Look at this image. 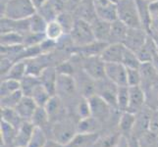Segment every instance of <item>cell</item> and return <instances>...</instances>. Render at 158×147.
Returning <instances> with one entry per match:
<instances>
[{
	"mask_svg": "<svg viewBox=\"0 0 158 147\" xmlns=\"http://www.w3.org/2000/svg\"><path fill=\"white\" fill-rule=\"evenodd\" d=\"M73 13L76 18L92 23L97 18L94 0H81Z\"/></svg>",
	"mask_w": 158,
	"mask_h": 147,
	"instance_id": "cell-13",
	"label": "cell"
},
{
	"mask_svg": "<svg viewBox=\"0 0 158 147\" xmlns=\"http://www.w3.org/2000/svg\"><path fill=\"white\" fill-rule=\"evenodd\" d=\"M145 105L152 111H158V84L144 90Z\"/></svg>",
	"mask_w": 158,
	"mask_h": 147,
	"instance_id": "cell-42",
	"label": "cell"
},
{
	"mask_svg": "<svg viewBox=\"0 0 158 147\" xmlns=\"http://www.w3.org/2000/svg\"><path fill=\"white\" fill-rule=\"evenodd\" d=\"M0 44L1 46L24 45V35L15 31L4 32L0 36Z\"/></svg>",
	"mask_w": 158,
	"mask_h": 147,
	"instance_id": "cell-36",
	"label": "cell"
},
{
	"mask_svg": "<svg viewBox=\"0 0 158 147\" xmlns=\"http://www.w3.org/2000/svg\"><path fill=\"white\" fill-rule=\"evenodd\" d=\"M156 51L157 50H156L155 43L149 34L146 42L135 52V54H137L140 63H148V62H152Z\"/></svg>",
	"mask_w": 158,
	"mask_h": 147,
	"instance_id": "cell-28",
	"label": "cell"
},
{
	"mask_svg": "<svg viewBox=\"0 0 158 147\" xmlns=\"http://www.w3.org/2000/svg\"><path fill=\"white\" fill-rule=\"evenodd\" d=\"M77 80L73 76L58 74L56 83V94L62 100H72L75 99L78 93Z\"/></svg>",
	"mask_w": 158,
	"mask_h": 147,
	"instance_id": "cell-7",
	"label": "cell"
},
{
	"mask_svg": "<svg viewBox=\"0 0 158 147\" xmlns=\"http://www.w3.org/2000/svg\"><path fill=\"white\" fill-rule=\"evenodd\" d=\"M126 46L123 43H109L101 53V59L105 63H122Z\"/></svg>",
	"mask_w": 158,
	"mask_h": 147,
	"instance_id": "cell-15",
	"label": "cell"
},
{
	"mask_svg": "<svg viewBox=\"0 0 158 147\" xmlns=\"http://www.w3.org/2000/svg\"><path fill=\"white\" fill-rule=\"evenodd\" d=\"M150 1L151 0H135L141 26H143V29L145 30L148 34L151 32L152 25H153V19L151 17L149 8Z\"/></svg>",
	"mask_w": 158,
	"mask_h": 147,
	"instance_id": "cell-18",
	"label": "cell"
},
{
	"mask_svg": "<svg viewBox=\"0 0 158 147\" xmlns=\"http://www.w3.org/2000/svg\"><path fill=\"white\" fill-rule=\"evenodd\" d=\"M95 8H96L97 17L102 20H105L107 22L112 23V22L118 19L116 4H113L111 2L104 3V4L95 3Z\"/></svg>",
	"mask_w": 158,
	"mask_h": 147,
	"instance_id": "cell-27",
	"label": "cell"
},
{
	"mask_svg": "<svg viewBox=\"0 0 158 147\" xmlns=\"http://www.w3.org/2000/svg\"><path fill=\"white\" fill-rule=\"evenodd\" d=\"M56 20L59 22V24L61 25V27L63 28L65 35H69L73 29V26L76 21V17L73 12H71L69 10H64L61 13L58 14Z\"/></svg>",
	"mask_w": 158,
	"mask_h": 147,
	"instance_id": "cell-35",
	"label": "cell"
},
{
	"mask_svg": "<svg viewBox=\"0 0 158 147\" xmlns=\"http://www.w3.org/2000/svg\"><path fill=\"white\" fill-rule=\"evenodd\" d=\"M140 147H158V135L152 132H148L139 138Z\"/></svg>",
	"mask_w": 158,
	"mask_h": 147,
	"instance_id": "cell-48",
	"label": "cell"
},
{
	"mask_svg": "<svg viewBox=\"0 0 158 147\" xmlns=\"http://www.w3.org/2000/svg\"><path fill=\"white\" fill-rule=\"evenodd\" d=\"M64 35H65V32L63 31V28L61 27V25L59 24V22L57 20H53L51 22H48L46 30H45L46 39L58 42L62 39V36Z\"/></svg>",
	"mask_w": 158,
	"mask_h": 147,
	"instance_id": "cell-34",
	"label": "cell"
},
{
	"mask_svg": "<svg viewBox=\"0 0 158 147\" xmlns=\"http://www.w3.org/2000/svg\"><path fill=\"white\" fill-rule=\"evenodd\" d=\"M103 125L94 117L81 119L77 123V129L80 133H100Z\"/></svg>",
	"mask_w": 158,
	"mask_h": 147,
	"instance_id": "cell-24",
	"label": "cell"
},
{
	"mask_svg": "<svg viewBox=\"0 0 158 147\" xmlns=\"http://www.w3.org/2000/svg\"><path fill=\"white\" fill-rule=\"evenodd\" d=\"M129 97H130L129 86L128 85L118 86V91H117V110L118 111L120 112L127 111L128 105H129Z\"/></svg>",
	"mask_w": 158,
	"mask_h": 147,
	"instance_id": "cell-40",
	"label": "cell"
},
{
	"mask_svg": "<svg viewBox=\"0 0 158 147\" xmlns=\"http://www.w3.org/2000/svg\"><path fill=\"white\" fill-rule=\"evenodd\" d=\"M149 130L158 135V111H153V112H152V117H151V121H150Z\"/></svg>",
	"mask_w": 158,
	"mask_h": 147,
	"instance_id": "cell-52",
	"label": "cell"
},
{
	"mask_svg": "<svg viewBox=\"0 0 158 147\" xmlns=\"http://www.w3.org/2000/svg\"><path fill=\"white\" fill-rule=\"evenodd\" d=\"M31 122L34 124L35 127L37 128H41L45 130V132L48 133L50 132V128H51V121L49 119V116L45 110L44 107H37V109L35 110L34 116H32Z\"/></svg>",
	"mask_w": 158,
	"mask_h": 147,
	"instance_id": "cell-29",
	"label": "cell"
},
{
	"mask_svg": "<svg viewBox=\"0 0 158 147\" xmlns=\"http://www.w3.org/2000/svg\"><path fill=\"white\" fill-rule=\"evenodd\" d=\"M149 34L143 29H135L129 28L127 36L124 40L123 44L126 48L134 52H137L143 46L148 39Z\"/></svg>",
	"mask_w": 158,
	"mask_h": 147,
	"instance_id": "cell-10",
	"label": "cell"
},
{
	"mask_svg": "<svg viewBox=\"0 0 158 147\" xmlns=\"http://www.w3.org/2000/svg\"><path fill=\"white\" fill-rule=\"evenodd\" d=\"M129 105L127 111L137 114L145 106V92L140 85L129 86Z\"/></svg>",
	"mask_w": 158,
	"mask_h": 147,
	"instance_id": "cell-12",
	"label": "cell"
},
{
	"mask_svg": "<svg viewBox=\"0 0 158 147\" xmlns=\"http://www.w3.org/2000/svg\"><path fill=\"white\" fill-rule=\"evenodd\" d=\"M34 129H35L34 124L30 121H24L23 124L20 126V128L17 129V133H16V137L12 147L28 146Z\"/></svg>",
	"mask_w": 158,
	"mask_h": 147,
	"instance_id": "cell-23",
	"label": "cell"
},
{
	"mask_svg": "<svg viewBox=\"0 0 158 147\" xmlns=\"http://www.w3.org/2000/svg\"><path fill=\"white\" fill-rule=\"evenodd\" d=\"M21 90V81L11 79H2L0 85V96H6Z\"/></svg>",
	"mask_w": 158,
	"mask_h": 147,
	"instance_id": "cell-39",
	"label": "cell"
},
{
	"mask_svg": "<svg viewBox=\"0 0 158 147\" xmlns=\"http://www.w3.org/2000/svg\"><path fill=\"white\" fill-rule=\"evenodd\" d=\"M140 73L139 69H130L127 68V83L128 86L140 85Z\"/></svg>",
	"mask_w": 158,
	"mask_h": 147,
	"instance_id": "cell-49",
	"label": "cell"
},
{
	"mask_svg": "<svg viewBox=\"0 0 158 147\" xmlns=\"http://www.w3.org/2000/svg\"><path fill=\"white\" fill-rule=\"evenodd\" d=\"M100 137V133H80L66 145V147H94Z\"/></svg>",
	"mask_w": 158,
	"mask_h": 147,
	"instance_id": "cell-25",
	"label": "cell"
},
{
	"mask_svg": "<svg viewBox=\"0 0 158 147\" xmlns=\"http://www.w3.org/2000/svg\"><path fill=\"white\" fill-rule=\"evenodd\" d=\"M47 1V0H32V2L35 3V7L36 8H40L41 5H43L45 2Z\"/></svg>",
	"mask_w": 158,
	"mask_h": 147,
	"instance_id": "cell-58",
	"label": "cell"
},
{
	"mask_svg": "<svg viewBox=\"0 0 158 147\" xmlns=\"http://www.w3.org/2000/svg\"><path fill=\"white\" fill-rule=\"evenodd\" d=\"M129 27L125 25L120 20H116L111 23V30L109 35V43H124V40L127 36Z\"/></svg>",
	"mask_w": 158,
	"mask_h": 147,
	"instance_id": "cell-26",
	"label": "cell"
},
{
	"mask_svg": "<svg viewBox=\"0 0 158 147\" xmlns=\"http://www.w3.org/2000/svg\"><path fill=\"white\" fill-rule=\"evenodd\" d=\"M128 145H129V147H140L139 142V138L134 137H130L128 138Z\"/></svg>",
	"mask_w": 158,
	"mask_h": 147,
	"instance_id": "cell-54",
	"label": "cell"
},
{
	"mask_svg": "<svg viewBox=\"0 0 158 147\" xmlns=\"http://www.w3.org/2000/svg\"><path fill=\"white\" fill-rule=\"evenodd\" d=\"M108 43L101 41H94L84 46H73L72 52L80 55L81 57H89V56H98L101 55L102 51L107 46Z\"/></svg>",
	"mask_w": 158,
	"mask_h": 147,
	"instance_id": "cell-19",
	"label": "cell"
},
{
	"mask_svg": "<svg viewBox=\"0 0 158 147\" xmlns=\"http://www.w3.org/2000/svg\"><path fill=\"white\" fill-rule=\"evenodd\" d=\"M77 123L73 119L64 117L56 122L51 123L50 138L58 141L64 145H67L78 133Z\"/></svg>",
	"mask_w": 158,
	"mask_h": 147,
	"instance_id": "cell-2",
	"label": "cell"
},
{
	"mask_svg": "<svg viewBox=\"0 0 158 147\" xmlns=\"http://www.w3.org/2000/svg\"><path fill=\"white\" fill-rule=\"evenodd\" d=\"M52 95L47 91V89L40 84V85H37V88L34 90V92H32V94H31V97L35 101L37 106L44 107L45 104L47 103V101L49 100V98Z\"/></svg>",
	"mask_w": 158,
	"mask_h": 147,
	"instance_id": "cell-41",
	"label": "cell"
},
{
	"mask_svg": "<svg viewBox=\"0 0 158 147\" xmlns=\"http://www.w3.org/2000/svg\"><path fill=\"white\" fill-rule=\"evenodd\" d=\"M152 63H153L154 67L156 69V72L158 74V52L156 51V53L154 54V57H153V60H152Z\"/></svg>",
	"mask_w": 158,
	"mask_h": 147,
	"instance_id": "cell-57",
	"label": "cell"
},
{
	"mask_svg": "<svg viewBox=\"0 0 158 147\" xmlns=\"http://www.w3.org/2000/svg\"><path fill=\"white\" fill-rule=\"evenodd\" d=\"M23 96L24 94L22 90H18L14 93L3 96L0 99V106H1V108H16Z\"/></svg>",
	"mask_w": 158,
	"mask_h": 147,
	"instance_id": "cell-44",
	"label": "cell"
},
{
	"mask_svg": "<svg viewBox=\"0 0 158 147\" xmlns=\"http://www.w3.org/2000/svg\"><path fill=\"white\" fill-rule=\"evenodd\" d=\"M37 13H40L42 17L47 21V23L53 20H56L57 16L59 14L48 0L43 5H41L40 8H37Z\"/></svg>",
	"mask_w": 158,
	"mask_h": 147,
	"instance_id": "cell-46",
	"label": "cell"
},
{
	"mask_svg": "<svg viewBox=\"0 0 158 147\" xmlns=\"http://www.w3.org/2000/svg\"><path fill=\"white\" fill-rule=\"evenodd\" d=\"M28 73V66L26 61H17L13 64L9 72L2 79H11L16 80H22Z\"/></svg>",
	"mask_w": 158,
	"mask_h": 147,
	"instance_id": "cell-31",
	"label": "cell"
},
{
	"mask_svg": "<svg viewBox=\"0 0 158 147\" xmlns=\"http://www.w3.org/2000/svg\"><path fill=\"white\" fill-rule=\"evenodd\" d=\"M152 112L153 111H152L149 107L145 105L139 112L135 114V121L134 129H133V133L131 137L139 138L143 134L149 132Z\"/></svg>",
	"mask_w": 158,
	"mask_h": 147,
	"instance_id": "cell-9",
	"label": "cell"
},
{
	"mask_svg": "<svg viewBox=\"0 0 158 147\" xmlns=\"http://www.w3.org/2000/svg\"><path fill=\"white\" fill-rule=\"evenodd\" d=\"M88 99L90 106L91 116L100 121L103 126L108 122H110L111 118L113 117V114L118 111L109 105L103 98L97 94L90 96Z\"/></svg>",
	"mask_w": 158,
	"mask_h": 147,
	"instance_id": "cell-5",
	"label": "cell"
},
{
	"mask_svg": "<svg viewBox=\"0 0 158 147\" xmlns=\"http://www.w3.org/2000/svg\"><path fill=\"white\" fill-rule=\"evenodd\" d=\"M56 70L58 74L61 75H68V76H73L76 73L74 65L71 63L70 61H63L61 63H59L56 66Z\"/></svg>",
	"mask_w": 158,
	"mask_h": 147,
	"instance_id": "cell-50",
	"label": "cell"
},
{
	"mask_svg": "<svg viewBox=\"0 0 158 147\" xmlns=\"http://www.w3.org/2000/svg\"><path fill=\"white\" fill-rule=\"evenodd\" d=\"M73 46H84L95 41L91 24L85 20L76 18L73 29L69 34Z\"/></svg>",
	"mask_w": 158,
	"mask_h": 147,
	"instance_id": "cell-4",
	"label": "cell"
},
{
	"mask_svg": "<svg viewBox=\"0 0 158 147\" xmlns=\"http://www.w3.org/2000/svg\"><path fill=\"white\" fill-rule=\"evenodd\" d=\"M44 147H66V145L60 143V142H58V141L54 140L52 138H49L47 140V142H46Z\"/></svg>",
	"mask_w": 158,
	"mask_h": 147,
	"instance_id": "cell-53",
	"label": "cell"
},
{
	"mask_svg": "<svg viewBox=\"0 0 158 147\" xmlns=\"http://www.w3.org/2000/svg\"><path fill=\"white\" fill-rule=\"evenodd\" d=\"M14 63L15 62L12 59L1 56V78H3L4 76L9 72V70L13 66Z\"/></svg>",
	"mask_w": 158,
	"mask_h": 147,
	"instance_id": "cell-51",
	"label": "cell"
},
{
	"mask_svg": "<svg viewBox=\"0 0 158 147\" xmlns=\"http://www.w3.org/2000/svg\"><path fill=\"white\" fill-rule=\"evenodd\" d=\"M30 31L35 34H45L47 27V21L42 17L40 13H35L29 18Z\"/></svg>",
	"mask_w": 158,
	"mask_h": 147,
	"instance_id": "cell-37",
	"label": "cell"
},
{
	"mask_svg": "<svg viewBox=\"0 0 158 147\" xmlns=\"http://www.w3.org/2000/svg\"><path fill=\"white\" fill-rule=\"evenodd\" d=\"M49 137H48V134L44 129L35 127L28 147H44Z\"/></svg>",
	"mask_w": 158,
	"mask_h": 147,
	"instance_id": "cell-38",
	"label": "cell"
},
{
	"mask_svg": "<svg viewBox=\"0 0 158 147\" xmlns=\"http://www.w3.org/2000/svg\"><path fill=\"white\" fill-rule=\"evenodd\" d=\"M44 108L48 114V116H49L51 123L56 122L58 120L65 117L66 108L64 107L63 100L57 94L52 95L49 98V100L47 101Z\"/></svg>",
	"mask_w": 158,
	"mask_h": 147,
	"instance_id": "cell-16",
	"label": "cell"
},
{
	"mask_svg": "<svg viewBox=\"0 0 158 147\" xmlns=\"http://www.w3.org/2000/svg\"><path fill=\"white\" fill-rule=\"evenodd\" d=\"M1 120L17 129L24 122L15 108H1Z\"/></svg>",
	"mask_w": 158,
	"mask_h": 147,
	"instance_id": "cell-32",
	"label": "cell"
},
{
	"mask_svg": "<svg viewBox=\"0 0 158 147\" xmlns=\"http://www.w3.org/2000/svg\"><path fill=\"white\" fill-rule=\"evenodd\" d=\"M17 133V129H15L11 125L7 124L1 120L0 125V137H1V142L3 147H12L14 140Z\"/></svg>",
	"mask_w": 158,
	"mask_h": 147,
	"instance_id": "cell-30",
	"label": "cell"
},
{
	"mask_svg": "<svg viewBox=\"0 0 158 147\" xmlns=\"http://www.w3.org/2000/svg\"><path fill=\"white\" fill-rule=\"evenodd\" d=\"M37 12L32 0H7L3 7L2 17L11 20H28Z\"/></svg>",
	"mask_w": 158,
	"mask_h": 147,
	"instance_id": "cell-1",
	"label": "cell"
},
{
	"mask_svg": "<svg viewBox=\"0 0 158 147\" xmlns=\"http://www.w3.org/2000/svg\"><path fill=\"white\" fill-rule=\"evenodd\" d=\"M117 15L118 20L129 28L143 29L135 0H120L117 3Z\"/></svg>",
	"mask_w": 158,
	"mask_h": 147,
	"instance_id": "cell-3",
	"label": "cell"
},
{
	"mask_svg": "<svg viewBox=\"0 0 158 147\" xmlns=\"http://www.w3.org/2000/svg\"><path fill=\"white\" fill-rule=\"evenodd\" d=\"M37 107L39 106H37L35 101L32 99L31 96L24 95L15 109L24 121L31 122V120L32 116H34V114L37 109Z\"/></svg>",
	"mask_w": 158,
	"mask_h": 147,
	"instance_id": "cell-20",
	"label": "cell"
},
{
	"mask_svg": "<svg viewBox=\"0 0 158 147\" xmlns=\"http://www.w3.org/2000/svg\"><path fill=\"white\" fill-rule=\"evenodd\" d=\"M150 35H151L152 39H153V41H154V43H155L156 50H157V52H158V34H157V32H155L154 31H152L150 32Z\"/></svg>",
	"mask_w": 158,
	"mask_h": 147,
	"instance_id": "cell-56",
	"label": "cell"
},
{
	"mask_svg": "<svg viewBox=\"0 0 158 147\" xmlns=\"http://www.w3.org/2000/svg\"><path fill=\"white\" fill-rule=\"evenodd\" d=\"M117 91L118 85H116L107 78L95 81V94L103 98L109 105L117 110Z\"/></svg>",
	"mask_w": 158,
	"mask_h": 147,
	"instance_id": "cell-8",
	"label": "cell"
},
{
	"mask_svg": "<svg viewBox=\"0 0 158 147\" xmlns=\"http://www.w3.org/2000/svg\"><path fill=\"white\" fill-rule=\"evenodd\" d=\"M115 147H129V145H128V138L123 137V135H121Z\"/></svg>",
	"mask_w": 158,
	"mask_h": 147,
	"instance_id": "cell-55",
	"label": "cell"
},
{
	"mask_svg": "<svg viewBox=\"0 0 158 147\" xmlns=\"http://www.w3.org/2000/svg\"><path fill=\"white\" fill-rule=\"evenodd\" d=\"M122 64L126 68H130V69H139L141 65L135 52L130 50L128 48H126V50H125Z\"/></svg>",
	"mask_w": 158,
	"mask_h": 147,
	"instance_id": "cell-45",
	"label": "cell"
},
{
	"mask_svg": "<svg viewBox=\"0 0 158 147\" xmlns=\"http://www.w3.org/2000/svg\"><path fill=\"white\" fill-rule=\"evenodd\" d=\"M139 73L141 78L140 86L143 90H146L152 85L158 84V74L152 62L141 63L139 67Z\"/></svg>",
	"mask_w": 158,
	"mask_h": 147,
	"instance_id": "cell-14",
	"label": "cell"
},
{
	"mask_svg": "<svg viewBox=\"0 0 158 147\" xmlns=\"http://www.w3.org/2000/svg\"><path fill=\"white\" fill-rule=\"evenodd\" d=\"M91 24L92 31H94V37L97 41L108 43L109 35L111 30V23L105 20H102L97 17Z\"/></svg>",
	"mask_w": 158,
	"mask_h": 147,
	"instance_id": "cell-22",
	"label": "cell"
},
{
	"mask_svg": "<svg viewBox=\"0 0 158 147\" xmlns=\"http://www.w3.org/2000/svg\"><path fill=\"white\" fill-rule=\"evenodd\" d=\"M105 77L118 86L128 85L127 68L122 63H105Z\"/></svg>",
	"mask_w": 158,
	"mask_h": 147,
	"instance_id": "cell-11",
	"label": "cell"
},
{
	"mask_svg": "<svg viewBox=\"0 0 158 147\" xmlns=\"http://www.w3.org/2000/svg\"><path fill=\"white\" fill-rule=\"evenodd\" d=\"M58 73L56 67L49 66L46 67L39 76L40 84L44 86L51 95L56 94V83H57Z\"/></svg>",
	"mask_w": 158,
	"mask_h": 147,
	"instance_id": "cell-17",
	"label": "cell"
},
{
	"mask_svg": "<svg viewBox=\"0 0 158 147\" xmlns=\"http://www.w3.org/2000/svg\"><path fill=\"white\" fill-rule=\"evenodd\" d=\"M94 147H98V146H96V145H95V146H94Z\"/></svg>",
	"mask_w": 158,
	"mask_h": 147,
	"instance_id": "cell-61",
	"label": "cell"
},
{
	"mask_svg": "<svg viewBox=\"0 0 158 147\" xmlns=\"http://www.w3.org/2000/svg\"><path fill=\"white\" fill-rule=\"evenodd\" d=\"M81 70L90 79L97 81L105 77V62L98 56L81 57Z\"/></svg>",
	"mask_w": 158,
	"mask_h": 147,
	"instance_id": "cell-6",
	"label": "cell"
},
{
	"mask_svg": "<svg viewBox=\"0 0 158 147\" xmlns=\"http://www.w3.org/2000/svg\"><path fill=\"white\" fill-rule=\"evenodd\" d=\"M75 113L78 118V121L91 116L90 106L88 98L81 96V98L77 102V104L75 106Z\"/></svg>",
	"mask_w": 158,
	"mask_h": 147,
	"instance_id": "cell-43",
	"label": "cell"
},
{
	"mask_svg": "<svg viewBox=\"0 0 158 147\" xmlns=\"http://www.w3.org/2000/svg\"><path fill=\"white\" fill-rule=\"evenodd\" d=\"M46 39L45 34H35V32H29L24 36V46L31 47L40 45V43Z\"/></svg>",
	"mask_w": 158,
	"mask_h": 147,
	"instance_id": "cell-47",
	"label": "cell"
},
{
	"mask_svg": "<svg viewBox=\"0 0 158 147\" xmlns=\"http://www.w3.org/2000/svg\"><path fill=\"white\" fill-rule=\"evenodd\" d=\"M65 1H66V2H67V1H68V0H65Z\"/></svg>",
	"mask_w": 158,
	"mask_h": 147,
	"instance_id": "cell-60",
	"label": "cell"
},
{
	"mask_svg": "<svg viewBox=\"0 0 158 147\" xmlns=\"http://www.w3.org/2000/svg\"><path fill=\"white\" fill-rule=\"evenodd\" d=\"M40 84V78L32 75H26L21 80V90L26 96H31L34 90Z\"/></svg>",
	"mask_w": 158,
	"mask_h": 147,
	"instance_id": "cell-33",
	"label": "cell"
},
{
	"mask_svg": "<svg viewBox=\"0 0 158 147\" xmlns=\"http://www.w3.org/2000/svg\"><path fill=\"white\" fill-rule=\"evenodd\" d=\"M14 147H28V146H14Z\"/></svg>",
	"mask_w": 158,
	"mask_h": 147,
	"instance_id": "cell-59",
	"label": "cell"
},
{
	"mask_svg": "<svg viewBox=\"0 0 158 147\" xmlns=\"http://www.w3.org/2000/svg\"><path fill=\"white\" fill-rule=\"evenodd\" d=\"M135 121V115L133 113H130L128 111L121 112L120 117L118 119L117 129L120 134L123 137L129 138L132 135L134 126Z\"/></svg>",
	"mask_w": 158,
	"mask_h": 147,
	"instance_id": "cell-21",
	"label": "cell"
}]
</instances>
